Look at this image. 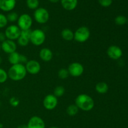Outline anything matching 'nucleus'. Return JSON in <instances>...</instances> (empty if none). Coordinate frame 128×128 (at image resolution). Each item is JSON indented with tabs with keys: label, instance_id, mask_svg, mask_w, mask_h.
Listing matches in <instances>:
<instances>
[{
	"label": "nucleus",
	"instance_id": "a211bd4d",
	"mask_svg": "<svg viewBox=\"0 0 128 128\" xmlns=\"http://www.w3.org/2000/svg\"><path fill=\"white\" fill-rule=\"evenodd\" d=\"M61 36L65 41H71L74 40V32L69 28H65L61 31Z\"/></svg>",
	"mask_w": 128,
	"mask_h": 128
},
{
	"label": "nucleus",
	"instance_id": "c85d7f7f",
	"mask_svg": "<svg viewBox=\"0 0 128 128\" xmlns=\"http://www.w3.org/2000/svg\"><path fill=\"white\" fill-rule=\"evenodd\" d=\"M98 2L103 7H109L112 4V0H98Z\"/></svg>",
	"mask_w": 128,
	"mask_h": 128
},
{
	"label": "nucleus",
	"instance_id": "ddd939ff",
	"mask_svg": "<svg viewBox=\"0 0 128 128\" xmlns=\"http://www.w3.org/2000/svg\"><path fill=\"white\" fill-rule=\"evenodd\" d=\"M107 54L112 60H117L121 58L122 55V51L119 46L112 45L107 50Z\"/></svg>",
	"mask_w": 128,
	"mask_h": 128
},
{
	"label": "nucleus",
	"instance_id": "72a5a7b5",
	"mask_svg": "<svg viewBox=\"0 0 128 128\" xmlns=\"http://www.w3.org/2000/svg\"><path fill=\"white\" fill-rule=\"evenodd\" d=\"M17 128H27L26 125H20Z\"/></svg>",
	"mask_w": 128,
	"mask_h": 128
},
{
	"label": "nucleus",
	"instance_id": "423d86ee",
	"mask_svg": "<svg viewBox=\"0 0 128 128\" xmlns=\"http://www.w3.org/2000/svg\"><path fill=\"white\" fill-rule=\"evenodd\" d=\"M21 30L18 26V25L12 24L6 28L4 34L6 35V39L14 41L19 38L21 35Z\"/></svg>",
	"mask_w": 128,
	"mask_h": 128
},
{
	"label": "nucleus",
	"instance_id": "bb28decb",
	"mask_svg": "<svg viewBox=\"0 0 128 128\" xmlns=\"http://www.w3.org/2000/svg\"><path fill=\"white\" fill-rule=\"evenodd\" d=\"M8 78V72L0 68V84L6 82Z\"/></svg>",
	"mask_w": 128,
	"mask_h": 128
},
{
	"label": "nucleus",
	"instance_id": "6e6552de",
	"mask_svg": "<svg viewBox=\"0 0 128 128\" xmlns=\"http://www.w3.org/2000/svg\"><path fill=\"white\" fill-rule=\"evenodd\" d=\"M84 66L82 64L78 62H72L69 65L68 68V71L69 72V74L72 77H80L83 74L84 72Z\"/></svg>",
	"mask_w": 128,
	"mask_h": 128
},
{
	"label": "nucleus",
	"instance_id": "2eb2a0df",
	"mask_svg": "<svg viewBox=\"0 0 128 128\" xmlns=\"http://www.w3.org/2000/svg\"><path fill=\"white\" fill-rule=\"evenodd\" d=\"M39 56L42 61L48 62L51 61L53 58V53L50 49L48 48H44L40 50Z\"/></svg>",
	"mask_w": 128,
	"mask_h": 128
},
{
	"label": "nucleus",
	"instance_id": "412c9836",
	"mask_svg": "<svg viewBox=\"0 0 128 128\" xmlns=\"http://www.w3.org/2000/svg\"><path fill=\"white\" fill-rule=\"evenodd\" d=\"M65 93V88L62 86H58L55 88L54 90L53 94L56 96V98L61 97Z\"/></svg>",
	"mask_w": 128,
	"mask_h": 128
},
{
	"label": "nucleus",
	"instance_id": "cd10ccee",
	"mask_svg": "<svg viewBox=\"0 0 128 128\" xmlns=\"http://www.w3.org/2000/svg\"><path fill=\"white\" fill-rule=\"evenodd\" d=\"M8 21L6 16L4 15L3 14L0 13V29L6 27L8 24Z\"/></svg>",
	"mask_w": 128,
	"mask_h": 128
},
{
	"label": "nucleus",
	"instance_id": "6ab92c4d",
	"mask_svg": "<svg viewBox=\"0 0 128 128\" xmlns=\"http://www.w3.org/2000/svg\"><path fill=\"white\" fill-rule=\"evenodd\" d=\"M96 91L99 94H105L108 91L109 86L108 84L105 82H100L96 84Z\"/></svg>",
	"mask_w": 128,
	"mask_h": 128
},
{
	"label": "nucleus",
	"instance_id": "c756f323",
	"mask_svg": "<svg viewBox=\"0 0 128 128\" xmlns=\"http://www.w3.org/2000/svg\"><path fill=\"white\" fill-rule=\"evenodd\" d=\"M31 30H21V35L20 36H23V37L26 38L28 39H30V36H31Z\"/></svg>",
	"mask_w": 128,
	"mask_h": 128
},
{
	"label": "nucleus",
	"instance_id": "dca6fc26",
	"mask_svg": "<svg viewBox=\"0 0 128 128\" xmlns=\"http://www.w3.org/2000/svg\"><path fill=\"white\" fill-rule=\"evenodd\" d=\"M61 5L64 10L72 11L78 5V0H61Z\"/></svg>",
	"mask_w": 128,
	"mask_h": 128
},
{
	"label": "nucleus",
	"instance_id": "20e7f679",
	"mask_svg": "<svg viewBox=\"0 0 128 128\" xmlns=\"http://www.w3.org/2000/svg\"><path fill=\"white\" fill-rule=\"evenodd\" d=\"M46 40V34L42 30L36 29L31 31L30 36V42L34 46H39L42 45Z\"/></svg>",
	"mask_w": 128,
	"mask_h": 128
},
{
	"label": "nucleus",
	"instance_id": "9d476101",
	"mask_svg": "<svg viewBox=\"0 0 128 128\" xmlns=\"http://www.w3.org/2000/svg\"><path fill=\"white\" fill-rule=\"evenodd\" d=\"M24 66L27 72L31 74H37L41 71V65L36 60H29Z\"/></svg>",
	"mask_w": 128,
	"mask_h": 128
},
{
	"label": "nucleus",
	"instance_id": "473e14b6",
	"mask_svg": "<svg viewBox=\"0 0 128 128\" xmlns=\"http://www.w3.org/2000/svg\"><path fill=\"white\" fill-rule=\"evenodd\" d=\"M49 1H50V2H52V3H56V2H58L59 1H60V0H49Z\"/></svg>",
	"mask_w": 128,
	"mask_h": 128
},
{
	"label": "nucleus",
	"instance_id": "0eeeda50",
	"mask_svg": "<svg viewBox=\"0 0 128 128\" xmlns=\"http://www.w3.org/2000/svg\"><path fill=\"white\" fill-rule=\"evenodd\" d=\"M17 22L18 26L21 30H30L32 24V19L28 14H22L19 16Z\"/></svg>",
	"mask_w": 128,
	"mask_h": 128
},
{
	"label": "nucleus",
	"instance_id": "f257e3e1",
	"mask_svg": "<svg viewBox=\"0 0 128 128\" xmlns=\"http://www.w3.org/2000/svg\"><path fill=\"white\" fill-rule=\"evenodd\" d=\"M7 72L9 78L14 81H20L24 80L27 74L25 66L22 64L11 65Z\"/></svg>",
	"mask_w": 128,
	"mask_h": 128
},
{
	"label": "nucleus",
	"instance_id": "4468645a",
	"mask_svg": "<svg viewBox=\"0 0 128 128\" xmlns=\"http://www.w3.org/2000/svg\"><path fill=\"white\" fill-rule=\"evenodd\" d=\"M16 0H0V9L2 11L9 12L14 8Z\"/></svg>",
	"mask_w": 128,
	"mask_h": 128
},
{
	"label": "nucleus",
	"instance_id": "4c0bfd02",
	"mask_svg": "<svg viewBox=\"0 0 128 128\" xmlns=\"http://www.w3.org/2000/svg\"><path fill=\"white\" fill-rule=\"evenodd\" d=\"M127 22H128V19H127Z\"/></svg>",
	"mask_w": 128,
	"mask_h": 128
},
{
	"label": "nucleus",
	"instance_id": "7c9ffc66",
	"mask_svg": "<svg viewBox=\"0 0 128 128\" xmlns=\"http://www.w3.org/2000/svg\"><path fill=\"white\" fill-rule=\"evenodd\" d=\"M10 104L12 106H13V107H16V106H18L19 104H20V100L18 98H16L12 97L10 99Z\"/></svg>",
	"mask_w": 128,
	"mask_h": 128
},
{
	"label": "nucleus",
	"instance_id": "f3484780",
	"mask_svg": "<svg viewBox=\"0 0 128 128\" xmlns=\"http://www.w3.org/2000/svg\"><path fill=\"white\" fill-rule=\"evenodd\" d=\"M21 54L16 52V51L10 54L8 56L9 62L12 65L16 64H21Z\"/></svg>",
	"mask_w": 128,
	"mask_h": 128
},
{
	"label": "nucleus",
	"instance_id": "1a4fd4ad",
	"mask_svg": "<svg viewBox=\"0 0 128 128\" xmlns=\"http://www.w3.org/2000/svg\"><path fill=\"white\" fill-rule=\"evenodd\" d=\"M58 103V98H56L54 95L52 94H48L47 96H45L42 101L44 108L46 110H50V111L53 110L54 109L56 108Z\"/></svg>",
	"mask_w": 128,
	"mask_h": 128
},
{
	"label": "nucleus",
	"instance_id": "c9c22d12",
	"mask_svg": "<svg viewBox=\"0 0 128 128\" xmlns=\"http://www.w3.org/2000/svg\"><path fill=\"white\" fill-rule=\"evenodd\" d=\"M50 128H59L56 127V126H52V127H50Z\"/></svg>",
	"mask_w": 128,
	"mask_h": 128
},
{
	"label": "nucleus",
	"instance_id": "5701e85b",
	"mask_svg": "<svg viewBox=\"0 0 128 128\" xmlns=\"http://www.w3.org/2000/svg\"><path fill=\"white\" fill-rule=\"evenodd\" d=\"M114 21L115 23L118 26H122L127 22V18L125 16L120 15L115 18Z\"/></svg>",
	"mask_w": 128,
	"mask_h": 128
},
{
	"label": "nucleus",
	"instance_id": "e433bc0d",
	"mask_svg": "<svg viewBox=\"0 0 128 128\" xmlns=\"http://www.w3.org/2000/svg\"><path fill=\"white\" fill-rule=\"evenodd\" d=\"M1 50V43H0V51Z\"/></svg>",
	"mask_w": 128,
	"mask_h": 128
},
{
	"label": "nucleus",
	"instance_id": "a878e982",
	"mask_svg": "<svg viewBox=\"0 0 128 128\" xmlns=\"http://www.w3.org/2000/svg\"><path fill=\"white\" fill-rule=\"evenodd\" d=\"M18 43L20 45V46H22V47H25V46H28L29 44V42H30V39H28L26 38L23 37V36H20L19 37V38L17 40Z\"/></svg>",
	"mask_w": 128,
	"mask_h": 128
},
{
	"label": "nucleus",
	"instance_id": "2f4dec72",
	"mask_svg": "<svg viewBox=\"0 0 128 128\" xmlns=\"http://www.w3.org/2000/svg\"><path fill=\"white\" fill-rule=\"evenodd\" d=\"M6 40V37L4 32H0V42H2Z\"/></svg>",
	"mask_w": 128,
	"mask_h": 128
},
{
	"label": "nucleus",
	"instance_id": "39448f33",
	"mask_svg": "<svg viewBox=\"0 0 128 128\" xmlns=\"http://www.w3.org/2000/svg\"><path fill=\"white\" fill-rule=\"evenodd\" d=\"M34 18L39 24H45L50 19V14L46 9L38 8L35 10L34 12Z\"/></svg>",
	"mask_w": 128,
	"mask_h": 128
},
{
	"label": "nucleus",
	"instance_id": "f03ea898",
	"mask_svg": "<svg viewBox=\"0 0 128 128\" xmlns=\"http://www.w3.org/2000/svg\"><path fill=\"white\" fill-rule=\"evenodd\" d=\"M75 104L79 110L84 111H90L94 107V100L87 94H81L76 97Z\"/></svg>",
	"mask_w": 128,
	"mask_h": 128
},
{
	"label": "nucleus",
	"instance_id": "aec40b11",
	"mask_svg": "<svg viewBox=\"0 0 128 128\" xmlns=\"http://www.w3.org/2000/svg\"><path fill=\"white\" fill-rule=\"evenodd\" d=\"M79 112V108L76 104H70V106H68L66 109V112L70 116H76Z\"/></svg>",
	"mask_w": 128,
	"mask_h": 128
},
{
	"label": "nucleus",
	"instance_id": "f704fd0d",
	"mask_svg": "<svg viewBox=\"0 0 128 128\" xmlns=\"http://www.w3.org/2000/svg\"><path fill=\"white\" fill-rule=\"evenodd\" d=\"M1 63H2V58H1V57L0 56V65H1Z\"/></svg>",
	"mask_w": 128,
	"mask_h": 128
},
{
	"label": "nucleus",
	"instance_id": "f8f14e48",
	"mask_svg": "<svg viewBox=\"0 0 128 128\" xmlns=\"http://www.w3.org/2000/svg\"><path fill=\"white\" fill-rule=\"evenodd\" d=\"M27 128H45L46 125L44 120L39 116L31 117L28 122Z\"/></svg>",
	"mask_w": 128,
	"mask_h": 128
},
{
	"label": "nucleus",
	"instance_id": "b1692460",
	"mask_svg": "<svg viewBox=\"0 0 128 128\" xmlns=\"http://www.w3.org/2000/svg\"><path fill=\"white\" fill-rule=\"evenodd\" d=\"M6 18H7L8 21H10V22H16V21H18L19 16L17 12H10L8 14V15L6 16Z\"/></svg>",
	"mask_w": 128,
	"mask_h": 128
},
{
	"label": "nucleus",
	"instance_id": "4be33fe9",
	"mask_svg": "<svg viewBox=\"0 0 128 128\" xmlns=\"http://www.w3.org/2000/svg\"><path fill=\"white\" fill-rule=\"evenodd\" d=\"M39 4V0H26V5L31 10H36L38 8Z\"/></svg>",
	"mask_w": 128,
	"mask_h": 128
},
{
	"label": "nucleus",
	"instance_id": "9b49d317",
	"mask_svg": "<svg viewBox=\"0 0 128 128\" xmlns=\"http://www.w3.org/2000/svg\"><path fill=\"white\" fill-rule=\"evenodd\" d=\"M1 48L4 52L10 54L16 51L17 45L14 41L6 39L4 41L1 43Z\"/></svg>",
	"mask_w": 128,
	"mask_h": 128
},
{
	"label": "nucleus",
	"instance_id": "393cba45",
	"mask_svg": "<svg viewBox=\"0 0 128 128\" xmlns=\"http://www.w3.org/2000/svg\"><path fill=\"white\" fill-rule=\"evenodd\" d=\"M58 77L60 78L61 80H66V78H68V77L69 76V72L68 71V69L66 68H61L59 70L58 72Z\"/></svg>",
	"mask_w": 128,
	"mask_h": 128
},
{
	"label": "nucleus",
	"instance_id": "7ed1b4c3",
	"mask_svg": "<svg viewBox=\"0 0 128 128\" xmlns=\"http://www.w3.org/2000/svg\"><path fill=\"white\" fill-rule=\"evenodd\" d=\"M91 35L90 29L86 26H81L74 32V40L77 42L82 43L89 40Z\"/></svg>",
	"mask_w": 128,
	"mask_h": 128
}]
</instances>
